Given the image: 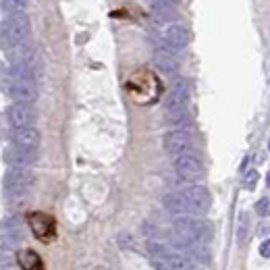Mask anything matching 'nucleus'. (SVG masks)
Segmentation results:
<instances>
[{
	"mask_svg": "<svg viewBox=\"0 0 270 270\" xmlns=\"http://www.w3.org/2000/svg\"><path fill=\"white\" fill-rule=\"evenodd\" d=\"M29 17L25 13H17V15H9L3 25H0V48L3 50H13L21 44L27 42L29 38Z\"/></svg>",
	"mask_w": 270,
	"mask_h": 270,
	"instance_id": "1",
	"label": "nucleus"
},
{
	"mask_svg": "<svg viewBox=\"0 0 270 270\" xmlns=\"http://www.w3.org/2000/svg\"><path fill=\"white\" fill-rule=\"evenodd\" d=\"M173 227H175V235L187 243L204 246L208 239L212 237V229H210L206 223L198 220L195 216H177L173 220Z\"/></svg>",
	"mask_w": 270,
	"mask_h": 270,
	"instance_id": "2",
	"label": "nucleus"
},
{
	"mask_svg": "<svg viewBox=\"0 0 270 270\" xmlns=\"http://www.w3.org/2000/svg\"><path fill=\"white\" fill-rule=\"evenodd\" d=\"M189 44V32L179 25V23H170V25H164L160 29V46L162 50L166 52H179V50H185Z\"/></svg>",
	"mask_w": 270,
	"mask_h": 270,
	"instance_id": "3",
	"label": "nucleus"
},
{
	"mask_svg": "<svg viewBox=\"0 0 270 270\" xmlns=\"http://www.w3.org/2000/svg\"><path fill=\"white\" fill-rule=\"evenodd\" d=\"M7 94L19 104H32L38 98V83L34 79L7 77Z\"/></svg>",
	"mask_w": 270,
	"mask_h": 270,
	"instance_id": "4",
	"label": "nucleus"
},
{
	"mask_svg": "<svg viewBox=\"0 0 270 270\" xmlns=\"http://www.w3.org/2000/svg\"><path fill=\"white\" fill-rule=\"evenodd\" d=\"M181 193V198L185 200V204L189 206L191 210V214H204L208 212V208H210V193L206 187L202 185H191V187H185L183 191H179Z\"/></svg>",
	"mask_w": 270,
	"mask_h": 270,
	"instance_id": "5",
	"label": "nucleus"
},
{
	"mask_svg": "<svg viewBox=\"0 0 270 270\" xmlns=\"http://www.w3.org/2000/svg\"><path fill=\"white\" fill-rule=\"evenodd\" d=\"M36 108L32 104H11L7 108V118L13 125V129H23V127H32L36 123Z\"/></svg>",
	"mask_w": 270,
	"mask_h": 270,
	"instance_id": "6",
	"label": "nucleus"
},
{
	"mask_svg": "<svg viewBox=\"0 0 270 270\" xmlns=\"http://www.w3.org/2000/svg\"><path fill=\"white\" fill-rule=\"evenodd\" d=\"M34 175L27 168H11L5 175V189L7 191H17V193H27L34 185Z\"/></svg>",
	"mask_w": 270,
	"mask_h": 270,
	"instance_id": "7",
	"label": "nucleus"
},
{
	"mask_svg": "<svg viewBox=\"0 0 270 270\" xmlns=\"http://www.w3.org/2000/svg\"><path fill=\"white\" fill-rule=\"evenodd\" d=\"M164 150L173 156H183V154H191V135L187 131H168L162 139Z\"/></svg>",
	"mask_w": 270,
	"mask_h": 270,
	"instance_id": "8",
	"label": "nucleus"
},
{
	"mask_svg": "<svg viewBox=\"0 0 270 270\" xmlns=\"http://www.w3.org/2000/svg\"><path fill=\"white\" fill-rule=\"evenodd\" d=\"M3 158L13 168H27V166H32L38 160V152H36V150H25V148L9 145V148H5Z\"/></svg>",
	"mask_w": 270,
	"mask_h": 270,
	"instance_id": "9",
	"label": "nucleus"
},
{
	"mask_svg": "<svg viewBox=\"0 0 270 270\" xmlns=\"http://www.w3.org/2000/svg\"><path fill=\"white\" fill-rule=\"evenodd\" d=\"M175 170L179 173V177L187 179V181H195L204 173V164L195 154H183L175 158Z\"/></svg>",
	"mask_w": 270,
	"mask_h": 270,
	"instance_id": "10",
	"label": "nucleus"
},
{
	"mask_svg": "<svg viewBox=\"0 0 270 270\" xmlns=\"http://www.w3.org/2000/svg\"><path fill=\"white\" fill-rule=\"evenodd\" d=\"M0 239L5 241V248L23 243V220L19 216H9L0 223Z\"/></svg>",
	"mask_w": 270,
	"mask_h": 270,
	"instance_id": "11",
	"label": "nucleus"
},
{
	"mask_svg": "<svg viewBox=\"0 0 270 270\" xmlns=\"http://www.w3.org/2000/svg\"><path fill=\"white\" fill-rule=\"evenodd\" d=\"M187 100H189V83L185 79H177L175 85H173V89L166 96V112L185 108Z\"/></svg>",
	"mask_w": 270,
	"mask_h": 270,
	"instance_id": "12",
	"label": "nucleus"
},
{
	"mask_svg": "<svg viewBox=\"0 0 270 270\" xmlns=\"http://www.w3.org/2000/svg\"><path fill=\"white\" fill-rule=\"evenodd\" d=\"M11 141L17 148H25V150H38L42 137L40 131L36 127H23V129H13L11 131Z\"/></svg>",
	"mask_w": 270,
	"mask_h": 270,
	"instance_id": "13",
	"label": "nucleus"
},
{
	"mask_svg": "<svg viewBox=\"0 0 270 270\" xmlns=\"http://www.w3.org/2000/svg\"><path fill=\"white\" fill-rule=\"evenodd\" d=\"M162 204L164 208L168 210L170 214H177V216H193L189 206L185 204V200L181 198V193H168L162 198Z\"/></svg>",
	"mask_w": 270,
	"mask_h": 270,
	"instance_id": "14",
	"label": "nucleus"
},
{
	"mask_svg": "<svg viewBox=\"0 0 270 270\" xmlns=\"http://www.w3.org/2000/svg\"><path fill=\"white\" fill-rule=\"evenodd\" d=\"M154 65H156V69L162 71L164 75H177V71H179V63L175 61V56H173L170 52L162 50V48L154 52Z\"/></svg>",
	"mask_w": 270,
	"mask_h": 270,
	"instance_id": "15",
	"label": "nucleus"
},
{
	"mask_svg": "<svg viewBox=\"0 0 270 270\" xmlns=\"http://www.w3.org/2000/svg\"><path fill=\"white\" fill-rule=\"evenodd\" d=\"M166 121L173 127H177V131H185V127L189 125V114H187L185 108H181V110H170V112H166Z\"/></svg>",
	"mask_w": 270,
	"mask_h": 270,
	"instance_id": "16",
	"label": "nucleus"
},
{
	"mask_svg": "<svg viewBox=\"0 0 270 270\" xmlns=\"http://www.w3.org/2000/svg\"><path fill=\"white\" fill-rule=\"evenodd\" d=\"M15 266V254L11 248H0V270H11Z\"/></svg>",
	"mask_w": 270,
	"mask_h": 270,
	"instance_id": "17",
	"label": "nucleus"
},
{
	"mask_svg": "<svg viewBox=\"0 0 270 270\" xmlns=\"http://www.w3.org/2000/svg\"><path fill=\"white\" fill-rule=\"evenodd\" d=\"M0 7H3L7 13H11V15H17V13H23L25 3H23V0H5V3H0Z\"/></svg>",
	"mask_w": 270,
	"mask_h": 270,
	"instance_id": "18",
	"label": "nucleus"
},
{
	"mask_svg": "<svg viewBox=\"0 0 270 270\" xmlns=\"http://www.w3.org/2000/svg\"><path fill=\"white\" fill-rule=\"evenodd\" d=\"M154 13H175V5L168 3V0H156V3L150 5Z\"/></svg>",
	"mask_w": 270,
	"mask_h": 270,
	"instance_id": "19",
	"label": "nucleus"
},
{
	"mask_svg": "<svg viewBox=\"0 0 270 270\" xmlns=\"http://www.w3.org/2000/svg\"><path fill=\"white\" fill-rule=\"evenodd\" d=\"M256 210L260 216H270V200L268 198H262L258 204H256Z\"/></svg>",
	"mask_w": 270,
	"mask_h": 270,
	"instance_id": "20",
	"label": "nucleus"
},
{
	"mask_svg": "<svg viewBox=\"0 0 270 270\" xmlns=\"http://www.w3.org/2000/svg\"><path fill=\"white\" fill-rule=\"evenodd\" d=\"M258 179H260L258 170H250V173L246 175V181H243L246 189H254V187H256V183H258Z\"/></svg>",
	"mask_w": 270,
	"mask_h": 270,
	"instance_id": "21",
	"label": "nucleus"
},
{
	"mask_svg": "<svg viewBox=\"0 0 270 270\" xmlns=\"http://www.w3.org/2000/svg\"><path fill=\"white\" fill-rule=\"evenodd\" d=\"M246 225H248V218L241 216V220H239V235H237V237H239V241H243V235H246V231H248Z\"/></svg>",
	"mask_w": 270,
	"mask_h": 270,
	"instance_id": "22",
	"label": "nucleus"
},
{
	"mask_svg": "<svg viewBox=\"0 0 270 270\" xmlns=\"http://www.w3.org/2000/svg\"><path fill=\"white\" fill-rule=\"evenodd\" d=\"M260 254H262L264 258H270V239H266V241L260 246Z\"/></svg>",
	"mask_w": 270,
	"mask_h": 270,
	"instance_id": "23",
	"label": "nucleus"
},
{
	"mask_svg": "<svg viewBox=\"0 0 270 270\" xmlns=\"http://www.w3.org/2000/svg\"><path fill=\"white\" fill-rule=\"evenodd\" d=\"M268 231H270L268 225H260V235H262V233H268Z\"/></svg>",
	"mask_w": 270,
	"mask_h": 270,
	"instance_id": "24",
	"label": "nucleus"
},
{
	"mask_svg": "<svg viewBox=\"0 0 270 270\" xmlns=\"http://www.w3.org/2000/svg\"><path fill=\"white\" fill-rule=\"evenodd\" d=\"M266 183H268V187H270V173L266 175Z\"/></svg>",
	"mask_w": 270,
	"mask_h": 270,
	"instance_id": "25",
	"label": "nucleus"
},
{
	"mask_svg": "<svg viewBox=\"0 0 270 270\" xmlns=\"http://www.w3.org/2000/svg\"><path fill=\"white\" fill-rule=\"evenodd\" d=\"M268 150H270V141H268Z\"/></svg>",
	"mask_w": 270,
	"mask_h": 270,
	"instance_id": "26",
	"label": "nucleus"
}]
</instances>
